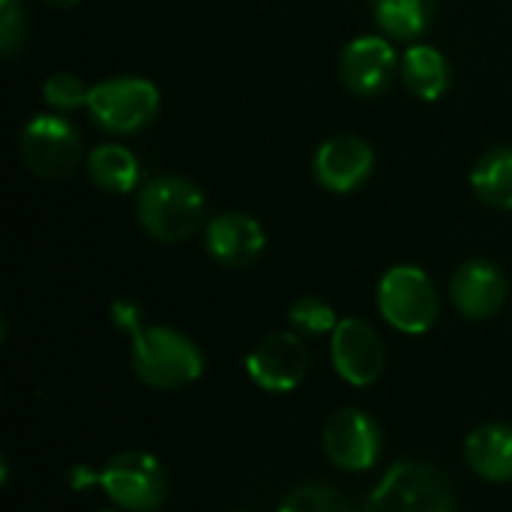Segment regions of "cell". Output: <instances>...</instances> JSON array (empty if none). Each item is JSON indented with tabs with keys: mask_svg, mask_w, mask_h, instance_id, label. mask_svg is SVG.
Instances as JSON below:
<instances>
[{
	"mask_svg": "<svg viewBox=\"0 0 512 512\" xmlns=\"http://www.w3.org/2000/svg\"><path fill=\"white\" fill-rule=\"evenodd\" d=\"M321 444L330 465L348 474L372 471L384 453V435L378 423L360 408H342L330 414V420L324 423Z\"/></svg>",
	"mask_w": 512,
	"mask_h": 512,
	"instance_id": "obj_9",
	"label": "cell"
},
{
	"mask_svg": "<svg viewBox=\"0 0 512 512\" xmlns=\"http://www.w3.org/2000/svg\"><path fill=\"white\" fill-rule=\"evenodd\" d=\"M48 6H57V9H69V6H75V3H81V0H45Z\"/></svg>",
	"mask_w": 512,
	"mask_h": 512,
	"instance_id": "obj_26",
	"label": "cell"
},
{
	"mask_svg": "<svg viewBox=\"0 0 512 512\" xmlns=\"http://www.w3.org/2000/svg\"><path fill=\"white\" fill-rule=\"evenodd\" d=\"M465 462L468 468L489 483L512 480V426L486 423L477 426L465 438Z\"/></svg>",
	"mask_w": 512,
	"mask_h": 512,
	"instance_id": "obj_15",
	"label": "cell"
},
{
	"mask_svg": "<svg viewBox=\"0 0 512 512\" xmlns=\"http://www.w3.org/2000/svg\"><path fill=\"white\" fill-rule=\"evenodd\" d=\"M402 78L408 84V90L423 99V102H435L450 90L453 72L447 57L432 48V45H411L402 57Z\"/></svg>",
	"mask_w": 512,
	"mask_h": 512,
	"instance_id": "obj_16",
	"label": "cell"
},
{
	"mask_svg": "<svg viewBox=\"0 0 512 512\" xmlns=\"http://www.w3.org/2000/svg\"><path fill=\"white\" fill-rule=\"evenodd\" d=\"M363 512H456V495L441 468L405 459L375 483Z\"/></svg>",
	"mask_w": 512,
	"mask_h": 512,
	"instance_id": "obj_3",
	"label": "cell"
},
{
	"mask_svg": "<svg viewBox=\"0 0 512 512\" xmlns=\"http://www.w3.org/2000/svg\"><path fill=\"white\" fill-rule=\"evenodd\" d=\"M99 512H123V510H99Z\"/></svg>",
	"mask_w": 512,
	"mask_h": 512,
	"instance_id": "obj_27",
	"label": "cell"
},
{
	"mask_svg": "<svg viewBox=\"0 0 512 512\" xmlns=\"http://www.w3.org/2000/svg\"><path fill=\"white\" fill-rule=\"evenodd\" d=\"M330 360L345 384L372 387L387 369V348L369 321L342 318L330 333Z\"/></svg>",
	"mask_w": 512,
	"mask_h": 512,
	"instance_id": "obj_10",
	"label": "cell"
},
{
	"mask_svg": "<svg viewBox=\"0 0 512 512\" xmlns=\"http://www.w3.org/2000/svg\"><path fill=\"white\" fill-rule=\"evenodd\" d=\"M342 318L324 297H300L288 309V324L300 336H330Z\"/></svg>",
	"mask_w": 512,
	"mask_h": 512,
	"instance_id": "obj_21",
	"label": "cell"
},
{
	"mask_svg": "<svg viewBox=\"0 0 512 512\" xmlns=\"http://www.w3.org/2000/svg\"><path fill=\"white\" fill-rule=\"evenodd\" d=\"M372 15L387 36L417 39L435 15V0H372Z\"/></svg>",
	"mask_w": 512,
	"mask_h": 512,
	"instance_id": "obj_19",
	"label": "cell"
},
{
	"mask_svg": "<svg viewBox=\"0 0 512 512\" xmlns=\"http://www.w3.org/2000/svg\"><path fill=\"white\" fill-rule=\"evenodd\" d=\"M396 63L399 57L384 36H357L345 45L339 57V75H342V84L354 96L369 99L387 90V84L393 81Z\"/></svg>",
	"mask_w": 512,
	"mask_h": 512,
	"instance_id": "obj_12",
	"label": "cell"
},
{
	"mask_svg": "<svg viewBox=\"0 0 512 512\" xmlns=\"http://www.w3.org/2000/svg\"><path fill=\"white\" fill-rule=\"evenodd\" d=\"M66 480H69V486L75 492H87V489H96L99 486V471L90 468V465H72L69 474H66Z\"/></svg>",
	"mask_w": 512,
	"mask_h": 512,
	"instance_id": "obj_25",
	"label": "cell"
},
{
	"mask_svg": "<svg viewBox=\"0 0 512 512\" xmlns=\"http://www.w3.org/2000/svg\"><path fill=\"white\" fill-rule=\"evenodd\" d=\"M450 300L468 321H489L507 303V279L492 261H465L450 279Z\"/></svg>",
	"mask_w": 512,
	"mask_h": 512,
	"instance_id": "obj_13",
	"label": "cell"
},
{
	"mask_svg": "<svg viewBox=\"0 0 512 512\" xmlns=\"http://www.w3.org/2000/svg\"><path fill=\"white\" fill-rule=\"evenodd\" d=\"M375 168V150L357 135H333L327 138L312 159V171L318 186L336 195H348L369 180Z\"/></svg>",
	"mask_w": 512,
	"mask_h": 512,
	"instance_id": "obj_11",
	"label": "cell"
},
{
	"mask_svg": "<svg viewBox=\"0 0 512 512\" xmlns=\"http://www.w3.org/2000/svg\"><path fill=\"white\" fill-rule=\"evenodd\" d=\"M135 213L141 228L159 243H186L207 222V201L201 189L183 177H153L138 189Z\"/></svg>",
	"mask_w": 512,
	"mask_h": 512,
	"instance_id": "obj_2",
	"label": "cell"
},
{
	"mask_svg": "<svg viewBox=\"0 0 512 512\" xmlns=\"http://www.w3.org/2000/svg\"><path fill=\"white\" fill-rule=\"evenodd\" d=\"M378 300V312L381 318L405 333V336H423L435 327L438 321V288L432 282V276L414 264H399L390 267L375 291Z\"/></svg>",
	"mask_w": 512,
	"mask_h": 512,
	"instance_id": "obj_4",
	"label": "cell"
},
{
	"mask_svg": "<svg viewBox=\"0 0 512 512\" xmlns=\"http://www.w3.org/2000/svg\"><path fill=\"white\" fill-rule=\"evenodd\" d=\"M159 102L162 99L153 81L123 75L90 87L87 111L96 120V126H102L105 132L132 135L153 123V117L159 114Z\"/></svg>",
	"mask_w": 512,
	"mask_h": 512,
	"instance_id": "obj_6",
	"label": "cell"
},
{
	"mask_svg": "<svg viewBox=\"0 0 512 512\" xmlns=\"http://www.w3.org/2000/svg\"><path fill=\"white\" fill-rule=\"evenodd\" d=\"M87 174L90 180L105 192H132L141 177V165L135 153L123 144H99L87 156Z\"/></svg>",
	"mask_w": 512,
	"mask_h": 512,
	"instance_id": "obj_17",
	"label": "cell"
},
{
	"mask_svg": "<svg viewBox=\"0 0 512 512\" xmlns=\"http://www.w3.org/2000/svg\"><path fill=\"white\" fill-rule=\"evenodd\" d=\"M204 246L222 267H252L267 249V231L249 213H219L204 228Z\"/></svg>",
	"mask_w": 512,
	"mask_h": 512,
	"instance_id": "obj_14",
	"label": "cell"
},
{
	"mask_svg": "<svg viewBox=\"0 0 512 512\" xmlns=\"http://www.w3.org/2000/svg\"><path fill=\"white\" fill-rule=\"evenodd\" d=\"M111 324L120 330V333H129L135 336L141 327H144V309L135 303V300H114L111 303Z\"/></svg>",
	"mask_w": 512,
	"mask_h": 512,
	"instance_id": "obj_24",
	"label": "cell"
},
{
	"mask_svg": "<svg viewBox=\"0 0 512 512\" xmlns=\"http://www.w3.org/2000/svg\"><path fill=\"white\" fill-rule=\"evenodd\" d=\"M99 489L123 512H156L168 501V474L150 453H120L99 468Z\"/></svg>",
	"mask_w": 512,
	"mask_h": 512,
	"instance_id": "obj_5",
	"label": "cell"
},
{
	"mask_svg": "<svg viewBox=\"0 0 512 512\" xmlns=\"http://www.w3.org/2000/svg\"><path fill=\"white\" fill-rule=\"evenodd\" d=\"M27 36V15L21 0H0V51L12 57Z\"/></svg>",
	"mask_w": 512,
	"mask_h": 512,
	"instance_id": "obj_23",
	"label": "cell"
},
{
	"mask_svg": "<svg viewBox=\"0 0 512 512\" xmlns=\"http://www.w3.org/2000/svg\"><path fill=\"white\" fill-rule=\"evenodd\" d=\"M129 363L135 378L153 390H183L204 375L201 348L165 324H144L132 336Z\"/></svg>",
	"mask_w": 512,
	"mask_h": 512,
	"instance_id": "obj_1",
	"label": "cell"
},
{
	"mask_svg": "<svg viewBox=\"0 0 512 512\" xmlns=\"http://www.w3.org/2000/svg\"><path fill=\"white\" fill-rule=\"evenodd\" d=\"M471 189L483 204L512 210V147H495L474 165Z\"/></svg>",
	"mask_w": 512,
	"mask_h": 512,
	"instance_id": "obj_18",
	"label": "cell"
},
{
	"mask_svg": "<svg viewBox=\"0 0 512 512\" xmlns=\"http://www.w3.org/2000/svg\"><path fill=\"white\" fill-rule=\"evenodd\" d=\"M276 512H357L354 504L327 483H303L294 486Z\"/></svg>",
	"mask_w": 512,
	"mask_h": 512,
	"instance_id": "obj_20",
	"label": "cell"
},
{
	"mask_svg": "<svg viewBox=\"0 0 512 512\" xmlns=\"http://www.w3.org/2000/svg\"><path fill=\"white\" fill-rule=\"evenodd\" d=\"M42 99L54 111H75V108H87L90 87L78 75H72V72H54L42 84Z\"/></svg>",
	"mask_w": 512,
	"mask_h": 512,
	"instance_id": "obj_22",
	"label": "cell"
},
{
	"mask_svg": "<svg viewBox=\"0 0 512 512\" xmlns=\"http://www.w3.org/2000/svg\"><path fill=\"white\" fill-rule=\"evenodd\" d=\"M312 366V354L306 348V339L294 330L270 333L261 339L249 357H246V375L249 381L264 393H294Z\"/></svg>",
	"mask_w": 512,
	"mask_h": 512,
	"instance_id": "obj_8",
	"label": "cell"
},
{
	"mask_svg": "<svg viewBox=\"0 0 512 512\" xmlns=\"http://www.w3.org/2000/svg\"><path fill=\"white\" fill-rule=\"evenodd\" d=\"M18 153L36 177L60 180L78 168L81 135L60 114H36L18 135Z\"/></svg>",
	"mask_w": 512,
	"mask_h": 512,
	"instance_id": "obj_7",
	"label": "cell"
}]
</instances>
